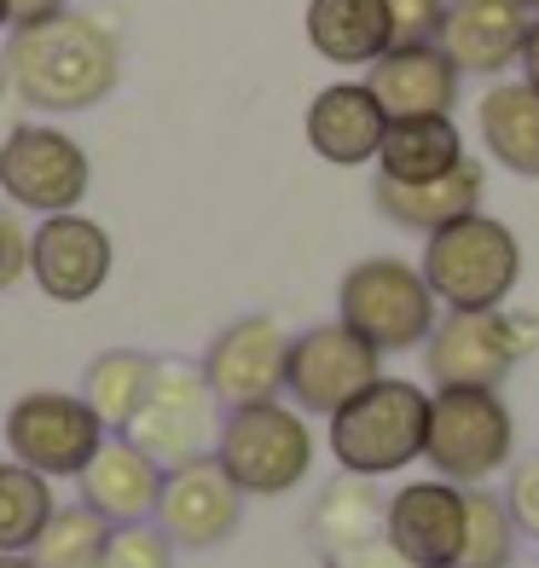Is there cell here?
I'll use <instances>...</instances> for the list:
<instances>
[{
    "label": "cell",
    "instance_id": "6da1fadb",
    "mask_svg": "<svg viewBox=\"0 0 539 568\" xmlns=\"http://www.w3.org/2000/svg\"><path fill=\"white\" fill-rule=\"evenodd\" d=\"M0 75H7V88L30 111L70 116V111H93L99 99H111L116 75H122V47L99 18L59 12L47 23L7 36Z\"/></svg>",
    "mask_w": 539,
    "mask_h": 568
},
{
    "label": "cell",
    "instance_id": "7a4b0ae2",
    "mask_svg": "<svg viewBox=\"0 0 539 568\" xmlns=\"http://www.w3.org/2000/svg\"><path fill=\"white\" fill-rule=\"evenodd\" d=\"M424 278L447 314H487V307H505L517 291L522 244L505 221L476 210L424 239Z\"/></svg>",
    "mask_w": 539,
    "mask_h": 568
},
{
    "label": "cell",
    "instance_id": "3957f363",
    "mask_svg": "<svg viewBox=\"0 0 539 568\" xmlns=\"http://www.w3.org/2000/svg\"><path fill=\"white\" fill-rule=\"evenodd\" d=\"M429 395L406 377H377L343 412H330V453L348 476H395L424 458Z\"/></svg>",
    "mask_w": 539,
    "mask_h": 568
},
{
    "label": "cell",
    "instance_id": "277c9868",
    "mask_svg": "<svg viewBox=\"0 0 539 568\" xmlns=\"http://www.w3.org/2000/svg\"><path fill=\"white\" fill-rule=\"evenodd\" d=\"M337 320L359 331L377 354H406L429 343L441 302H435L424 267H406L395 255H366L337 284Z\"/></svg>",
    "mask_w": 539,
    "mask_h": 568
},
{
    "label": "cell",
    "instance_id": "5b68a950",
    "mask_svg": "<svg viewBox=\"0 0 539 568\" xmlns=\"http://www.w3.org/2000/svg\"><path fill=\"white\" fill-rule=\"evenodd\" d=\"M215 464L238 481L244 499L250 494L255 499L291 494V487H302L307 470H314V429H307V412L278 406V400L226 412L221 435H215Z\"/></svg>",
    "mask_w": 539,
    "mask_h": 568
},
{
    "label": "cell",
    "instance_id": "8992f818",
    "mask_svg": "<svg viewBox=\"0 0 539 568\" xmlns=\"http://www.w3.org/2000/svg\"><path fill=\"white\" fill-rule=\"evenodd\" d=\"M517 453V418L499 400V389H435L429 395V435L424 458L441 481L481 487L499 476Z\"/></svg>",
    "mask_w": 539,
    "mask_h": 568
},
{
    "label": "cell",
    "instance_id": "52a82bcc",
    "mask_svg": "<svg viewBox=\"0 0 539 568\" xmlns=\"http://www.w3.org/2000/svg\"><path fill=\"white\" fill-rule=\"evenodd\" d=\"M215 395H210V377L203 366H186V359H157V383L140 406V418L128 424L122 435L134 442L145 458H157L163 470L174 464H192V458H210L215 447Z\"/></svg>",
    "mask_w": 539,
    "mask_h": 568
},
{
    "label": "cell",
    "instance_id": "ba28073f",
    "mask_svg": "<svg viewBox=\"0 0 539 568\" xmlns=\"http://www.w3.org/2000/svg\"><path fill=\"white\" fill-rule=\"evenodd\" d=\"M93 186V163L64 128L23 122L0 140V192L12 210L30 215H70Z\"/></svg>",
    "mask_w": 539,
    "mask_h": 568
},
{
    "label": "cell",
    "instance_id": "9c48e42d",
    "mask_svg": "<svg viewBox=\"0 0 539 568\" xmlns=\"http://www.w3.org/2000/svg\"><path fill=\"white\" fill-rule=\"evenodd\" d=\"M105 442H111V435H105L99 412L82 395L30 389V395H18L12 412H7V447H12V458L30 464V470H41L47 481H53V476H82Z\"/></svg>",
    "mask_w": 539,
    "mask_h": 568
},
{
    "label": "cell",
    "instance_id": "30bf717a",
    "mask_svg": "<svg viewBox=\"0 0 539 568\" xmlns=\"http://www.w3.org/2000/svg\"><path fill=\"white\" fill-rule=\"evenodd\" d=\"M522 354H528V325H517L505 307L447 314L435 320L424 343V372L435 389H499Z\"/></svg>",
    "mask_w": 539,
    "mask_h": 568
},
{
    "label": "cell",
    "instance_id": "8fae6325",
    "mask_svg": "<svg viewBox=\"0 0 539 568\" xmlns=\"http://www.w3.org/2000/svg\"><path fill=\"white\" fill-rule=\"evenodd\" d=\"M377 377H383V354L359 337V331H348L343 320L291 337L285 395L296 400V412H319V418H330V412H343L359 389H372Z\"/></svg>",
    "mask_w": 539,
    "mask_h": 568
},
{
    "label": "cell",
    "instance_id": "7c38bea8",
    "mask_svg": "<svg viewBox=\"0 0 539 568\" xmlns=\"http://www.w3.org/2000/svg\"><path fill=\"white\" fill-rule=\"evenodd\" d=\"M285 366H291V331L278 325V320H267V314L233 320L210 343V354H203L210 395L226 412L278 400V395H285Z\"/></svg>",
    "mask_w": 539,
    "mask_h": 568
},
{
    "label": "cell",
    "instance_id": "4fadbf2b",
    "mask_svg": "<svg viewBox=\"0 0 539 568\" xmlns=\"http://www.w3.org/2000/svg\"><path fill=\"white\" fill-rule=\"evenodd\" d=\"M244 523V494L238 481L210 458H192V464H174L163 476V499H157V528L186 551H210L226 546Z\"/></svg>",
    "mask_w": 539,
    "mask_h": 568
},
{
    "label": "cell",
    "instance_id": "5bb4252c",
    "mask_svg": "<svg viewBox=\"0 0 539 568\" xmlns=\"http://www.w3.org/2000/svg\"><path fill=\"white\" fill-rule=\"evenodd\" d=\"M111 262H116V250H111V232L88 221V215H41V226L30 232V278L41 284V296L47 302H88L105 291V278H111Z\"/></svg>",
    "mask_w": 539,
    "mask_h": 568
},
{
    "label": "cell",
    "instance_id": "9a60e30c",
    "mask_svg": "<svg viewBox=\"0 0 539 568\" xmlns=\"http://www.w3.org/2000/svg\"><path fill=\"white\" fill-rule=\"evenodd\" d=\"M383 539L413 568H458L465 551V487L458 481H406L389 499Z\"/></svg>",
    "mask_w": 539,
    "mask_h": 568
},
{
    "label": "cell",
    "instance_id": "2e32d148",
    "mask_svg": "<svg viewBox=\"0 0 539 568\" xmlns=\"http://www.w3.org/2000/svg\"><path fill=\"white\" fill-rule=\"evenodd\" d=\"M533 12L522 0H447L441 53L458 64V75H505L522 64Z\"/></svg>",
    "mask_w": 539,
    "mask_h": 568
},
{
    "label": "cell",
    "instance_id": "e0dca14e",
    "mask_svg": "<svg viewBox=\"0 0 539 568\" xmlns=\"http://www.w3.org/2000/svg\"><path fill=\"white\" fill-rule=\"evenodd\" d=\"M366 88L383 105L389 122L406 116H452L458 105V64L441 53V41L429 47H389L372 70H366Z\"/></svg>",
    "mask_w": 539,
    "mask_h": 568
},
{
    "label": "cell",
    "instance_id": "ac0fdd59",
    "mask_svg": "<svg viewBox=\"0 0 539 568\" xmlns=\"http://www.w3.org/2000/svg\"><path fill=\"white\" fill-rule=\"evenodd\" d=\"M163 464L145 458L128 435L105 442L93 453V464L75 481H82V505L99 510L111 528H134V523H151L157 516V499H163Z\"/></svg>",
    "mask_w": 539,
    "mask_h": 568
},
{
    "label": "cell",
    "instance_id": "d6986e66",
    "mask_svg": "<svg viewBox=\"0 0 539 568\" xmlns=\"http://www.w3.org/2000/svg\"><path fill=\"white\" fill-rule=\"evenodd\" d=\"M383 134H389V116H383L366 82H337V88L314 93V105H307V145L337 169L377 163Z\"/></svg>",
    "mask_w": 539,
    "mask_h": 568
},
{
    "label": "cell",
    "instance_id": "ffe728a7",
    "mask_svg": "<svg viewBox=\"0 0 539 568\" xmlns=\"http://www.w3.org/2000/svg\"><path fill=\"white\" fill-rule=\"evenodd\" d=\"M481 186H487V174L476 158H465L452 174L441 180H424V186H400V180H383L377 174V186H372V203H377V215L383 221H395L406 232H441L452 221H465L481 210Z\"/></svg>",
    "mask_w": 539,
    "mask_h": 568
},
{
    "label": "cell",
    "instance_id": "44dd1931",
    "mask_svg": "<svg viewBox=\"0 0 539 568\" xmlns=\"http://www.w3.org/2000/svg\"><path fill=\"white\" fill-rule=\"evenodd\" d=\"M307 47L325 59V64H377L389 53V12L383 0H307Z\"/></svg>",
    "mask_w": 539,
    "mask_h": 568
},
{
    "label": "cell",
    "instance_id": "7402d4cb",
    "mask_svg": "<svg viewBox=\"0 0 539 568\" xmlns=\"http://www.w3.org/2000/svg\"><path fill=\"white\" fill-rule=\"evenodd\" d=\"M481 145L499 169L539 180V88L528 82H494L476 105Z\"/></svg>",
    "mask_w": 539,
    "mask_h": 568
},
{
    "label": "cell",
    "instance_id": "603a6c76",
    "mask_svg": "<svg viewBox=\"0 0 539 568\" xmlns=\"http://www.w3.org/2000/svg\"><path fill=\"white\" fill-rule=\"evenodd\" d=\"M465 163V134H458L452 116H406L389 122L377 151V174L400 180V186H424V180H441Z\"/></svg>",
    "mask_w": 539,
    "mask_h": 568
},
{
    "label": "cell",
    "instance_id": "cb8c5ba5",
    "mask_svg": "<svg viewBox=\"0 0 539 568\" xmlns=\"http://www.w3.org/2000/svg\"><path fill=\"white\" fill-rule=\"evenodd\" d=\"M383 516H389V499L377 494L372 476H337L314 499V516H307V534H314V546L325 557H343L354 546H372L383 539Z\"/></svg>",
    "mask_w": 539,
    "mask_h": 568
},
{
    "label": "cell",
    "instance_id": "d4e9b609",
    "mask_svg": "<svg viewBox=\"0 0 539 568\" xmlns=\"http://www.w3.org/2000/svg\"><path fill=\"white\" fill-rule=\"evenodd\" d=\"M151 383H157V359H151V354H140V348H105L82 372V400L99 412V424L122 435L128 424L140 418Z\"/></svg>",
    "mask_w": 539,
    "mask_h": 568
},
{
    "label": "cell",
    "instance_id": "484cf974",
    "mask_svg": "<svg viewBox=\"0 0 539 568\" xmlns=\"http://www.w3.org/2000/svg\"><path fill=\"white\" fill-rule=\"evenodd\" d=\"M53 481L30 464H0V551H35L41 528L53 523Z\"/></svg>",
    "mask_w": 539,
    "mask_h": 568
},
{
    "label": "cell",
    "instance_id": "4316f807",
    "mask_svg": "<svg viewBox=\"0 0 539 568\" xmlns=\"http://www.w3.org/2000/svg\"><path fill=\"white\" fill-rule=\"evenodd\" d=\"M105 546H111L105 516L88 510V505H64V510H53V523L41 528L30 557L41 568H93V562H105Z\"/></svg>",
    "mask_w": 539,
    "mask_h": 568
},
{
    "label": "cell",
    "instance_id": "83f0119b",
    "mask_svg": "<svg viewBox=\"0 0 539 568\" xmlns=\"http://www.w3.org/2000/svg\"><path fill=\"white\" fill-rule=\"evenodd\" d=\"M517 557V523H510L505 499H494L487 487H465V551L458 568H510Z\"/></svg>",
    "mask_w": 539,
    "mask_h": 568
},
{
    "label": "cell",
    "instance_id": "f1b7e54d",
    "mask_svg": "<svg viewBox=\"0 0 539 568\" xmlns=\"http://www.w3.org/2000/svg\"><path fill=\"white\" fill-rule=\"evenodd\" d=\"M105 568H174V539L163 528H151V523L111 528Z\"/></svg>",
    "mask_w": 539,
    "mask_h": 568
},
{
    "label": "cell",
    "instance_id": "f546056e",
    "mask_svg": "<svg viewBox=\"0 0 539 568\" xmlns=\"http://www.w3.org/2000/svg\"><path fill=\"white\" fill-rule=\"evenodd\" d=\"M383 12H389V41L395 47H429V41H441L447 0H383Z\"/></svg>",
    "mask_w": 539,
    "mask_h": 568
},
{
    "label": "cell",
    "instance_id": "4dcf8cb0",
    "mask_svg": "<svg viewBox=\"0 0 539 568\" xmlns=\"http://www.w3.org/2000/svg\"><path fill=\"white\" fill-rule=\"evenodd\" d=\"M505 510H510V523H517V534H533V539H539V453L522 458L517 470H510Z\"/></svg>",
    "mask_w": 539,
    "mask_h": 568
},
{
    "label": "cell",
    "instance_id": "1f68e13d",
    "mask_svg": "<svg viewBox=\"0 0 539 568\" xmlns=\"http://www.w3.org/2000/svg\"><path fill=\"white\" fill-rule=\"evenodd\" d=\"M23 273H30V232L18 210H0V291H12Z\"/></svg>",
    "mask_w": 539,
    "mask_h": 568
},
{
    "label": "cell",
    "instance_id": "d6a6232c",
    "mask_svg": "<svg viewBox=\"0 0 539 568\" xmlns=\"http://www.w3.org/2000/svg\"><path fill=\"white\" fill-rule=\"evenodd\" d=\"M330 568H413L406 562L389 539H372V546H354V551H343V557H325Z\"/></svg>",
    "mask_w": 539,
    "mask_h": 568
},
{
    "label": "cell",
    "instance_id": "836d02e7",
    "mask_svg": "<svg viewBox=\"0 0 539 568\" xmlns=\"http://www.w3.org/2000/svg\"><path fill=\"white\" fill-rule=\"evenodd\" d=\"M7 12H12V30H30V23H47V18H59L70 7L64 0H7Z\"/></svg>",
    "mask_w": 539,
    "mask_h": 568
},
{
    "label": "cell",
    "instance_id": "e575fe53",
    "mask_svg": "<svg viewBox=\"0 0 539 568\" xmlns=\"http://www.w3.org/2000/svg\"><path fill=\"white\" fill-rule=\"evenodd\" d=\"M522 82H528V88H539V12H533V23H528V47H522Z\"/></svg>",
    "mask_w": 539,
    "mask_h": 568
},
{
    "label": "cell",
    "instance_id": "d590c367",
    "mask_svg": "<svg viewBox=\"0 0 539 568\" xmlns=\"http://www.w3.org/2000/svg\"><path fill=\"white\" fill-rule=\"evenodd\" d=\"M0 568H41L30 551H0Z\"/></svg>",
    "mask_w": 539,
    "mask_h": 568
},
{
    "label": "cell",
    "instance_id": "8d00e7d4",
    "mask_svg": "<svg viewBox=\"0 0 539 568\" xmlns=\"http://www.w3.org/2000/svg\"><path fill=\"white\" fill-rule=\"evenodd\" d=\"M0 36H12V12H7V0H0Z\"/></svg>",
    "mask_w": 539,
    "mask_h": 568
},
{
    "label": "cell",
    "instance_id": "74e56055",
    "mask_svg": "<svg viewBox=\"0 0 539 568\" xmlns=\"http://www.w3.org/2000/svg\"><path fill=\"white\" fill-rule=\"evenodd\" d=\"M522 7H528V12H539V0H522Z\"/></svg>",
    "mask_w": 539,
    "mask_h": 568
},
{
    "label": "cell",
    "instance_id": "f35d334b",
    "mask_svg": "<svg viewBox=\"0 0 539 568\" xmlns=\"http://www.w3.org/2000/svg\"><path fill=\"white\" fill-rule=\"evenodd\" d=\"M93 568H105V562H93Z\"/></svg>",
    "mask_w": 539,
    "mask_h": 568
}]
</instances>
